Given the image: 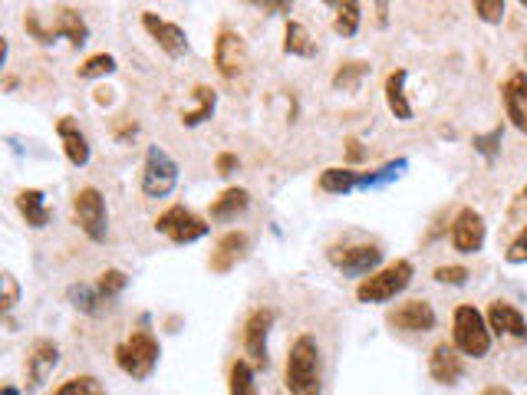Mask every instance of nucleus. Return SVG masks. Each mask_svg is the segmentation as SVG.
<instances>
[{"label":"nucleus","instance_id":"nucleus-16","mask_svg":"<svg viewBox=\"0 0 527 395\" xmlns=\"http://www.w3.org/2000/svg\"><path fill=\"white\" fill-rule=\"evenodd\" d=\"M501 99H505L507 119L514 122V129H521L527 135V73L514 70L501 82Z\"/></svg>","mask_w":527,"mask_h":395},{"label":"nucleus","instance_id":"nucleus-11","mask_svg":"<svg viewBox=\"0 0 527 395\" xmlns=\"http://www.w3.org/2000/svg\"><path fill=\"white\" fill-rule=\"evenodd\" d=\"M385 323L399 333H428V330H436V310L428 300H406L395 310H389Z\"/></svg>","mask_w":527,"mask_h":395},{"label":"nucleus","instance_id":"nucleus-37","mask_svg":"<svg viewBox=\"0 0 527 395\" xmlns=\"http://www.w3.org/2000/svg\"><path fill=\"white\" fill-rule=\"evenodd\" d=\"M468 267H458V263H448V267H436V280L448 287H462L468 284Z\"/></svg>","mask_w":527,"mask_h":395},{"label":"nucleus","instance_id":"nucleus-45","mask_svg":"<svg viewBox=\"0 0 527 395\" xmlns=\"http://www.w3.org/2000/svg\"><path fill=\"white\" fill-rule=\"evenodd\" d=\"M521 198H524V202H527V185H524V192H521Z\"/></svg>","mask_w":527,"mask_h":395},{"label":"nucleus","instance_id":"nucleus-6","mask_svg":"<svg viewBox=\"0 0 527 395\" xmlns=\"http://www.w3.org/2000/svg\"><path fill=\"white\" fill-rule=\"evenodd\" d=\"M53 13H56V17H53L50 27H43L37 13H27L23 27H27L40 43H53V37H70L73 47H82V43L90 40V27H86V21H82L73 7H60V11H53Z\"/></svg>","mask_w":527,"mask_h":395},{"label":"nucleus","instance_id":"nucleus-46","mask_svg":"<svg viewBox=\"0 0 527 395\" xmlns=\"http://www.w3.org/2000/svg\"><path fill=\"white\" fill-rule=\"evenodd\" d=\"M524 53H527V50H524Z\"/></svg>","mask_w":527,"mask_h":395},{"label":"nucleus","instance_id":"nucleus-26","mask_svg":"<svg viewBox=\"0 0 527 395\" xmlns=\"http://www.w3.org/2000/svg\"><path fill=\"white\" fill-rule=\"evenodd\" d=\"M284 53H290V56H314V40H310V33H307L304 23L287 21V30H284Z\"/></svg>","mask_w":527,"mask_h":395},{"label":"nucleus","instance_id":"nucleus-33","mask_svg":"<svg viewBox=\"0 0 527 395\" xmlns=\"http://www.w3.org/2000/svg\"><path fill=\"white\" fill-rule=\"evenodd\" d=\"M406 159H399V162H389L383 165L379 172H369V175H359V188H376V185H385V182H393V178H399V172L406 168Z\"/></svg>","mask_w":527,"mask_h":395},{"label":"nucleus","instance_id":"nucleus-3","mask_svg":"<svg viewBox=\"0 0 527 395\" xmlns=\"http://www.w3.org/2000/svg\"><path fill=\"white\" fill-rule=\"evenodd\" d=\"M116 365L132 379H149L159 365V339L149 330H135L125 343L116 346Z\"/></svg>","mask_w":527,"mask_h":395},{"label":"nucleus","instance_id":"nucleus-39","mask_svg":"<svg viewBox=\"0 0 527 395\" xmlns=\"http://www.w3.org/2000/svg\"><path fill=\"white\" fill-rule=\"evenodd\" d=\"M497 145H501V129L488 132V135H478V139H475V149L485 155V159H495V155H497Z\"/></svg>","mask_w":527,"mask_h":395},{"label":"nucleus","instance_id":"nucleus-23","mask_svg":"<svg viewBox=\"0 0 527 395\" xmlns=\"http://www.w3.org/2000/svg\"><path fill=\"white\" fill-rule=\"evenodd\" d=\"M17 211L23 214V221L30 224V228H47L50 224V208H47V198H43L40 188H23L17 194Z\"/></svg>","mask_w":527,"mask_h":395},{"label":"nucleus","instance_id":"nucleus-28","mask_svg":"<svg viewBox=\"0 0 527 395\" xmlns=\"http://www.w3.org/2000/svg\"><path fill=\"white\" fill-rule=\"evenodd\" d=\"M359 4L356 0H346V4H336V17H333V30L340 37H353L359 30Z\"/></svg>","mask_w":527,"mask_h":395},{"label":"nucleus","instance_id":"nucleus-8","mask_svg":"<svg viewBox=\"0 0 527 395\" xmlns=\"http://www.w3.org/2000/svg\"><path fill=\"white\" fill-rule=\"evenodd\" d=\"M155 231L165 234L172 244H194L208 234V224H204L198 214L188 211V208L175 204V208H168L165 214L155 218Z\"/></svg>","mask_w":527,"mask_h":395},{"label":"nucleus","instance_id":"nucleus-27","mask_svg":"<svg viewBox=\"0 0 527 395\" xmlns=\"http://www.w3.org/2000/svg\"><path fill=\"white\" fill-rule=\"evenodd\" d=\"M228 395H257V382H254V365L247 359H238L228 375Z\"/></svg>","mask_w":527,"mask_h":395},{"label":"nucleus","instance_id":"nucleus-9","mask_svg":"<svg viewBox=\"0 0 527 395\" xmlns=\"http://www.w3.org/2000/svg\"><path fill=\"white\" fill-rule=\"evenodd\" d=\"M330 263L336 270H343L350 277H369L376 274V267L383 261V251L376 244H350V247H330L326 251Z\"/></svg>","mask_w":527,"mask_h":395},{"label":"nucleus","instance_id":"nucleus-19","mask_svg":"<svg viewBox=\"0 0 527 395\" xmlns=\"http://www.w3.org/2000/svg\"><path fill=\"white\" fill-rule=\"evenodd\" d=\"M465 373V363H462V356H458L455 343H438L432 353H428V375L436 379L438 385H455Z\"/></svg>","mask_w":527,"mask_h":395},{"label":"nucleus","instance_id":"nucleus-13","mask_svg":"<svg viewBox=\"0 0 527 395\" xmlns=\"http://www.w3.org/2000/svg\"><path fill=\"white\" fill-rule=\"evenodd\" d=\"M271 326H274V310H254L244 323V353L251 359V365H267V336H271Z\"/></svg>","mask_w":527,"mask_h":395},{"label":"nucleus","instance_id":"nucleus-43","mask_svg":"<svg viewBox=\"0 0 527 395\" xmlns=\"http://www.w3.org/2000/svg\"><path fill=\"white\" fill-rule=\"evenodd\" d=\"M109 99H112L109 90H96V102H99V106H102V102H109Z\"/></svg>","mask_w":527,"mask_h":395},{"label":"nucleus","instance_id":"nucleus-42","mask_svg":"<svg viewBox=\"0 0 527 395\" xmlns=\"http://www.w3.org/2000/svg\"><path fill=\"white\" fill-rule=\"evenodd\" d=\"M350 159H363V149H359V142H356V139H350Z\"/></svg>","mask_w":527,"mask_h":395},{"label":"nucleus","instance_id":"nucleus-12","mask_svg":"<svg viewBox=\"0 0 527 395\" xmlns=\"http://www.w3.org/2000/svg\"><path fill=\"white\" fill-rule=\"evenodd\" d=\"M485 218H481V211H475V208H462V211L455 214V221H452V247H455L458 253H478L481 247H485Z\"/></svg>","mask_w":527,"mask_h":395},{"label":"nucleus","instance_id":"nucleus-41","mask_svg":"<svg viewBox=\"0 0 527 395\" xmlns=\"http://www.w3.org/2000/svg\"><path fill=\"white\" fill-rule=\"evenodd\" d=\"M478 395H511V389H505V385H488V389H481Z\"/></svg>","mask_w":527,"mask_h":395},{"label":"nucleus","instance_id":"nucleus-4","mask_svg":"<svg viewBox=\"0 0 527 395\" xmlns=\"http://www.w3.org/2000/svg\"><path fill=\"white\" fill-rule=\"evenodd\" d=\"M452 339H455L458 353L475 356V359L488 356V349H491V326L481 316V310H475V306L468 304L458 306L455 323H452Z\"/></svg>","mask_w":527,"mask_h":395},{"label":"nucleus","instance_id":"nucleus-7","mask_svg":"<svg viewBox=\"0 0 527 395\" xmlns=\"http://www.w3.org/2000/svg\"><path fill=\"white\" fill-rule=\"evenodd\" d=\"M175 185H178V162L165 149L149 145L143 168V194L145 198H165L175 192Z\"/></svg>","mask_w":527,"mask_h":395},{"label":"nucleus","instance_id":"nucleus-25","mask_svg":"<svg viewBox=\"0 0 527 395\" xmlns=\"http://www.w3.org/2000/svg\"><path fill=\"white\" fill-rule=\"evenodd\" d=\"M353 188H359V172L353 168H326L320 175V192L326 194H350Z\"/></svg>","mask_w":527,"mask_h":395},{"label":"nucleus","instance_id":"nucleus-20","mask_svg":"<svg viewBox=\"0 0 527 395\" xmlns=\"http://www.w3.org/2000/svg\"><path fill=\"white\" fill-rule=\"evenodd\" d=\"M56 135H60L63 152H66L73 168H82V165L90 162V142H86V135H82L80 125H76L70 116H63V119L56 122Z\"/></svg>","mask_w":527,"mask_h":395},{"label":"nucleus","instance_id":"nucleus-34","mask_svg":"<svg viewBox=\"0 0 527 395\" xmlns=\"http://www.w3.org/2000/svg\"><path fill=\"white\" fill-rule=\"evenodd\" d=\"M125 284H129V277L122 274V270H116V267H109V270H102V274H99V284H96V290L102 294V300H109V296L122 294V290H125Z\"/></svg>","mask_w":527,"mask_h":395},{"label":"nucleus","instance_id":"nucleus-14","mask_svg":"<svg viewBox=\"0 0 527 395\" xmlns=\"http://www.w3.org/2000/svg\"><path fill=\"white\" fill-rule=\"evenodd\" d=\"M143 27H145V33L152 37L159 47H162L172 60H182L185 53H188V37H185V30L178 27V23H172V21H162L159 13H152V11H145L143 13Z\"/></svg>","mask_w":527,"mask_h":395},{"label":"nucleus","instance_id":"nucleus-40","mask_svg":"<svg viewBox=\"0 0 527 395\" xmlns=\"http://www.w3.org/2000/svg\"><path fill=\"white\" fill-rule=\"evenodd\" d=\"M214 168H218V175H231V172H238V155L221 152L218 159H214Z\"/></svg>","mask_w":527,"mask_h":395},{"label":"nucleus","instance_id":"nucleus-10","mask_svg":"<svg viewBox=\"0 0 527 395\" xmlns=\"http://www.w3.org/2000/svg\"><path fill=\"white\" fill-rule=\"evenodd\" d=\"M214 66L221 73L224 80H238L247 66V43L238 30L231 27H224L218 33V40H214Z\"/></svg>","mask_w":527,"mask_h":395},{"label":"nucleus","instance_id":"nucleus-2","mask_svg":"<svg viewBox=\"0 0 527 395\" xmlns=\"http://www.w3.org/2000/svg\"><path fill=\"white\" fill-rule=\"evenodd\" d=\"M409 284H412V263L395 261V263H389V267H383V270L363 277V280L356 284V300H359V304H385V300H393V296L402 294Z\"/></svg>","mask_w":527,"mask_h":395},{"label":"nucleus","instance_id":"nucleus-24","mask_svg":"<svg viewBox=\"0 0 527 395\" xmlns=\"http://www.w3.org/2000/svg\"><path fill=\"white\" fill-rule=\"evenodd\" d=\"M192 96L198 99V106H194V109H188V112H182V125H188V129L202 125L204 119H212L214 102H218V92H214L212 86H194Z\"/></svg>","mask_w":527,"mask_h":395},{"label":"nucleus","instance_id":"nucleus-31","mask_svg":"<svg viewBox=\"0 0 527 395\" xmlns=\"http://www.w3.org/2000/svg\"><path fill=\"white\" fill-rule=\"evenodd\" d=\"M369 73V63H346V66H340L333 76V86L336 90H359V82H363V76Z\"/></svg>","mask_w":527,"mask_h":395},{"label":"nucleus","instance_id":"nucleus-32","mask_svg":"<svg viewBox=\"0 0 527 395\" xmlns=\"http://www.w3.org/2000/svg\"><path fill=\"white\" fill-rule=\"evenodd\" d=\"M70 300H73L76 310H82V313H96L99 304H102V294L99 290H92V287H86V284H76V287H70Z\"/></svg>","mask_w":527,"mask_h":395},{"label":"nucleus","instance_id":"nucleus-35","mask_svg":"<svg viewBox=\"0 0 527 395\" xmlns=\"http://www.w3.org/2000/svg\"><path fill=\"white\" fill-rule=\"evenodd\" d=\"M0 284H4V296H0V313H11L13 306H17V300H21V287H17V280H13V274H0Z\"/></svg>","mask_w":527,"mask_h":395},{"label":"nucleus","instance_id":"nucleus-36","mask_svg":"<svg viewBox=\"0 0 527 395\" xmlns=\"http://www.w3.org/2000/svg\"><path fill=\"white\" fill-rule=\"evenodd\" d=\"M475 13L485 23L505 21V0H475Z\"/></svg>","mask_w":527,"mask_h":395},{"label":"nucleus","instance_id":"nucleus-29","mask_svg":"<svg viewBox=\"0 0 527 395\" xmlns=\"http://www.w3.org/2000/svg\"><path fill=\"white\" fill-rule=\"evenodd\" d=\"M53 395H106V385L96 375H76V379H66Z\"/></svg>","mask_w":527,"mask_h":395},{"label":"nucleus","instance_id":"nucleus-22","mask_svg":"<svg viewBox=\"0 0 527 395\" xmlns=\"http://www.w3.org/2000/svg\"><path fill=\"white\" fill-rule=\"evenodd\" d=\"M385 106L399 122H412V106L406 99V70H393L385 76Z\"/></svg>","mask_w":527,"mask_h":395},{"label":"nucleus","instance_id":"nucleus-5","mask_svg":"<svg viewBox=\"0 0 527 395\" xmlns=\"http://www.w3.org/2000/svg\"><path fill=\"white\" fill-rule=\"evenodd\" d=\"M73 218L80 224V231L90 241H106L109 237V211H106V198L99 188H80L73 194Z\"/></svg>","mask_w":527,"mask_h":395},{"label":"nucleus","instance_id":"nucleus-21","mask_svg":"<svg viewBox=\"0 0 527 395\" xmlns=\"http://www.w3.org/2000/svg\"><path fill=\"white\" fill-rule=\"evenodd\" d=\"M247 208H251L247 188H224V192L212 202V218L214 221H238Z\"/></svg>","mask_w":527,"mask_h":395},{"label":"nucleus","instance_id":"nucleus-17","mask_svg":"<svg viewBox=\"0 0 527 395\" xmlns=\"http://www.w3.org/2000/svg\"><path fill=\"white\" fill-rule=\"evenodd\" d=\"M247 247H251V237L244 231H228L218 237V244H214L212 251V270L214 274H228V270H234L238 263L244 261V253H247Z\"/></svg>","mask_w":527,"mask_h":395},{"label":"nucleus","instance_id":"nucleus-30","mask_svg":"<svg viewBox=\"0 0 527 395\" xmlns=\"http://www.w3.org/2000/svg\"><path fill=\"white\" fill-rule=\"evenodd\" d=\"M112 70H116V56L96 53V56H90L86 63L76 66V76H80V80H99V76H109Z\"/></svg>","mask_w":527,"mask_h":395},{"label":"nucleus","instance_id":"nucleus-18","mask_svg":"<svg viewBox=\"0 0 527 395\" xmlns=\"http://www.w3.org/2000/svg\"><path fill=\"white\" fill-rule=\"evenodd\" d=\"M485 320H488V326H491V333L511 336V339H527L524 313H521L514 304H507V300H495V304L488 306Z\"/></svg>","mask_w":527,"mask_h":395},{"label":"nucleus","instance_id":"nucleus-1","mask_svg":"<svg viewBox=\"0 0 527 395\" xmlns=\"http://www.w3.org/2000/svg\"><path fill=\"white\" fill-rule=\"evenodd\" d=\"M284 385L290 395H320L324 392V356L314 336H297L287 353Z\"/></svg>","mask_w":527,"mask_h":395},{"label":"nucleus","instance_id":"nucleus-44","mask_svg":"<svg viewBox=\"0 0 527 395\" xmlns=\"http://www.w3.org/2000/svg\"><path fill=\"white\" fill-rule=\"evenodd\" d=\"M0 395H21V389H17V385H4V389H0Z\"/></svg>","mask_w":527,"mask_h":395},{"label":"nucleus","instance_id":"nucleus-38","mask_svg":"<svg viewBox=\"0 0 527 395\" xmlns=\"http://www.w3.org/2000/svg\"><path fill=\"white\" fill-rule=\"evenodd\" d=\"M505 257H507V263H524L527 261V224L521 228V234H517L514 241L507 244Z\"/></svg>","mask_w":527,"mask_h":395},{"label":"nucleus","instance_id":"nucleus-15","mask_svg":"<svg viewBox=\"0 0 527 395\" xmlns=\"http://www.w3.org/2000/svg\"><path fill=\"white\" fill-rule=\"evenodd\" d=\"M56 365H60V346L53 343V339H37V343L30 346V353H27V365H23V373H27V389H40V385L53 375Z\"/></svg>","mask_w":527,"mask_h":395}]
</instances>
